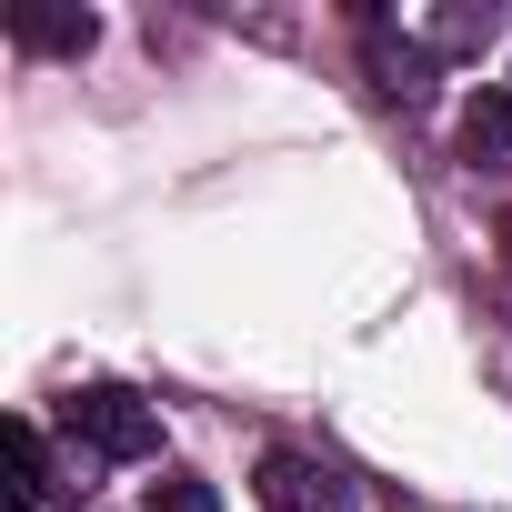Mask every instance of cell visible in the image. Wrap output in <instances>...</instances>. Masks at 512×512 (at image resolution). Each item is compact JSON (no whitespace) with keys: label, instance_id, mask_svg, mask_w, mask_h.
Returning a JSON list of instances; mask_svg holds the SVG:
<instances>
[{"label":"cell","instance_id":"6","mask_svg":"<svg viewBox=\"0 0 512 512\" xmlns=\"http://www.w3.org/2000/svg\"><path fill=\"white\" fill-rule=\"evenodd\" d=\"M452 141H462V161H472V171H502V161H512V91H472Z\"/></svg>","mask_w":512,"mask_h":512},{"label":"cell","instance_id":"3","mask_svg":"<svg viewBox=\"0 0 512 512\" xmlns=\"http://www.w3.org/2000/svg\"><path fill=\"white\" fill-rule=\"evenodd\" d=\"M362 51H372V91H382V101H402V111L432 101V51H422V41H402L392 21H372Z\"/></svg>","mask_w":512,"mask_h":512},{"label":"cell","instance_id":"7","mask_svg":"<svg viewBox=\"0 0 512 512\" xmlns=\"http://www.w3.org/2000/svg\"><path fill=\"white\" fill-rule=\"evenodd\" d=\"M492 31H502V11H492V0H482V11L462 0V11H432V21H422V51H432V61H442V51L462 61V51H482Z\"/></svg>","mask_w":512,"mask_h":512},{"label":"cell","instance_id":"8","mask_svg":"<svg viewBox=\"0 0 512 512\" xmlns=\"http://www.w3.org/2000/svg\"><path fill=\"white\" fill-rule=\"evenodd\" d=\"M141 512H221V492H211V482H191V472H161Z\"/></svg>","mask_w":512,"mask_h":512},{"label":"cell","instance_id":"1","mask_svg":"<svg viewBox=\"0 0 512 512\" xmlns=\"http://www.w3.org/2000/svg\"><path fill=\"white\" fill-rule=\"evenodd\" d=\"M61 422H71V442H81V452H101V462H151V452H161V412H151L141 392H121V382L71 392V402H61Z\"/></svg>","mask_w":512,"mask_h":512},{"label":"cell","instance_id":"4","mask_svg":"<svg viewBox=\"0 0 512 512\" xmlns=\"http://www.w3.org/2000/svg\"><path fill=\"white\" fill-rule=\"evenodd\" d=\"M11 41H21V51H61V61H71V51H91V41H101V21L81 11V0H11Z\"/></svg>","mask_w":512,"mask_h":512},{"label":"cell","instance_id":"9","mask_svg":"<svg viewBox=\"0 0 512 512\" xmlns=\"http://www.w3.org/2000/svg\"><path fill=\"white\" fill-rule=\"evenodd\" d=\"M502 272H512V211H502Z\"/></svg>","mask_w":512,"mask_h":512},{"label":"cell","instance_id":"2","mask_svg":"<svg viewBox=\"0 0 512 512\" xmlns=\"http://www.w3.org/2000/svg\"><path fill=\"white\" fill-rule=\"evenodd\" d=\"M251 492H262V512H352V482L312 452H272Z\"/></svg>","mask_w":512,"mask_h":512},{"label":"cell","instance_id":"5","mask_svg":"<svg viewBox=\"0 0 512 512\" xmlns=\"http://www.w3.org/2000/svg\"><path fill=\"white\" fill-rule=\"evenodd\" d=\"M41 492H51L41 422H0V512H41Z\"/></svg>","mask_w":512,"mask_h":512}]
</instances>
